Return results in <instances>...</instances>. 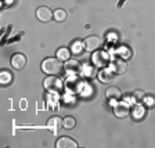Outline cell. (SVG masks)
I'll return each instance as SVG.
<instances>
[{"instance_id":"obj_1","label":"cell","mask_w":155,"mask_h":148,"mask_svg":"<svg viewBox=\"0 0 155 148\" xmlns=\"http://www.w3.org/2000/svg\"><path fill=\"white\" fill-rule=\"evenodd\" d=\"M62 69H64V65H62L61 60L57 57L46 58L42 62V71L47 75H58L62 72Z\"/></svg>"},{"instance_id":"obj_2","label":"cell","mask_w":155,"mask_h":148,"mask_svg":"<svg viewBox=\"0 0 155 148\" xmlns=\"http://www.w3.org/2000/svg\"><path fill=\"white\" fill-rule=\"evenodd\" d=\"M83 79L79 77L78 75H71L69 77H67L65 81V89H67L69 93H79L83 87Z\"/></svg>"},{"instance_id":"obj_3","label":"cell","mask_w":155,"mask_h":148,"mask_svg":"<svg viewBox=\"0 0 155 148\" xmlns=\"http://www.w3.org/2000/svg\"><path fill=\"white\" fill-rule=\"evenodd\" d=\"M64 83L60 77H57L55 75H50L48 77H46L45 82H43V87L46 90L51 91V93H58V91L62 89Z\"/></svg>"},{"instance_id":"obj_4","label":"cell","mask_w":155,"mask_h":148,"mask_svg":"<svg viewBox=\"0 0 155 148\" xmlns=\"http://www.w3.org/2000/svg\"><path fill=\"white\" fill-rule=\"evenodd\" d=\"M101 44H103L101 38L100 36H96V35L87 36L83 40V48L86 51H96V50H98V48L101 47Z\"/></svg>"},{"instance_id":"obj_5","label":"cell","mask_w":155,"mask_h":148,"mask_svg":"<svg viewBox=\"0 0 155 148\" xmlns=\"http://www.w3.org/2000/svg\"><path fill=\"white\" fill-rule=\"evenodd\" d=\"M64 69L69 75H79L82 72V64L76 58H69L68 61H65Z\"/></svg>"},{"instance_id":"obj_6","label":"cell","mask_w":155,"mask_h":148,"mask_svg":"<svg viewBox=\"0 0 155 148\" xmlns=\"http://www.w3.org/2000/svg\"><path fill=\"white\" fill-rule=\"evenodd\" d=\"M111 62L110 60V55L107 54L105 51H96L93 55V64L96 67H100V68H105L107 65Z\"/></svg>"},{"instance_id":"obj_7","label":"cell","mask_w":155,"mask_h":148,"mask_svg":"<svg viewBox=\"0 0 155 148\" xmlns=\"http://www.w3.org/2000/svg\"><path fill=\"white\" fill-rule=\"evenodd\" d=\"M11 67L14 68V69H24V68L26 67V64H28V58H26V55H24L22 53H17V54H14L13 57H11Z\"/></svg>"},{"instance_id":"obj_8","label":"cell","mask_w":155,"mask_h":148,"mask_svg":"<svg viewBox=\"0 0 155 148\" xmlns=\"http://www.w3.org/2000/svg\"><path fill=\"white\" fill-rule=\"evenodd\" d=\"M110 69L115 75H122V74H125L126 69H127V64L123 61L122 58H116V60L110 62Z\"/></svg>"},{"instance_id":"obj_9","label":"cell","mask_w":155,"mask_h":148,"mask_svg":"<svg viewBox=\"0 0 155 148\" xmlns=\"http://www.w3.org/2000/svg\"><path fill=\"white\" fill-rule=\"evenodd\" d=\"M36 17L42 22H48V21H51L54 18V13L48 7H39L38 11H36Z\"/></svg>"},{"instance_id":"obj_10","label":"cell","mask_w":155,"mask_h":148,"mask_svg":"<svg viewBox=\"0 0 155 148\" xmlns=\"http://www.w3.org/2000/svg\"><path fill=\"white\" fill-rule=\"evenodd\" d=\"M55 147L57 148H78V143L74 139H71V137L64 136V137H60L57 140Z\"/></svg>"},{"instance_id":"obj_11","label":"cell","mask_w":155,"mask_h":148,"mask_svg":"<svg viewBox=\"0 0 155 148\" xmlns=\"http://www.w3.org/2000/svg\"><path fill=\"white\" fill-rule=\"evenodd\" d=\"M114 113H115L116 118L122 119V118H126L130 113V108L126 103H119V104H116L115 108H114Z\"/></svg>"},{"instance_id":"obj_12","label":"cell","mask_w":155,"mask_h":148,"mask_svg":"<svg viewBox=\"0 0 155 148\" xmlns=\"http://www.w3.org/2000/svg\"><path fill=\"white\" fill-rule=\"evenodd\" d=\"M47 127L50 130H53L54 133H57L58 130L64 127V119H61L60 116H53L48 119V123H47Z\"/></svg>"},{"instance_id":"obj_13","label":"cell","mask_w":155,"mask_h":148,"mask_svg":"<svg viewBox=\"0 0 155 148\" xmlns=\"http://www.w3.org/2000/svg\"><path fill=\"white\" fill-rule=\"evenodd\" d=\"M97 77L100 79V82L103 83H111L114 81V72L111 69H105V68H101V71L97 72Z\"/></svg>"},{"instance_id":"obj_14","label":"cell","mask_w":155,"mask_h":148,"mask_svg":"<svg viewBox=\"0 0 155 148\" xmlns=\"http://www.w3.org/2000/svg\"><path fill=\"white\" fill-rule=\"evenodd\" d=\"M105 96H107V98H110V100H120V98H122V90H120L119 87L112 86V87H110V89H107Z\"/></svg>"},{"instance_id":"obj_15","label":"cell","mask_w":155,"mask_h":148,"mask_svg":"<svg viewBox=\"0 0 155 148\" xmlns=\"http://www.w3.org/2000/svg\"><path fill=\"white\" fill-rule=\"evenodd\" d=\"M57 58H60L61 61H68L69 58H71V51L68 50L67 47H60L57 50Z\"/></svg>"},{"instance_id":"obj_16","label":"cell","mask_w":155,"mask_h":148,"mask_svg":"<svg viewBox=\"0 0 155 148\" xmlns=\"http://www.w3.org/2000/svg\"><path fill=\"white\" fill-rule=\"evenodd\" d=\"M67 18H68V14H67V11H65V10L57 8L54 11V19L57 21V22H64Z\"/></svg>"},{"instance_id":"obj_17","label":"cell","mask_w":155,"mask_h":148,"mask_svg":"<svg viewBox=\"0 0 155 148\" xmlns=\"http://www.w3.org/2000/svg\"><path fill=\"white\" fill-rule=\"evenodd\" d=\"M132 100L134 101V103H137V104L143 103V101L145 100V93L143 90H136L134 93L132 94Z\"/></svg>"},{"instance_id":"obj_18","label":"cell","mask_w":155,"mask_h":148,"mask_svg":"<svg viewBox=\"0 0 155 148\" xmlns=\"http://www.w3.org/2000/svg\"><path fill=\"white\" fill-rule=\"evenodd\" d=\"M76 126V119H75L74 116H67L64 119V127L67 130H72Z\"/></svg>"},{"instance_id":"obj_19","label":"cell","mask_w":155,"mask_h":148,"mask_svg":"<svg viewBox=\"0 0 155 148\" xmlns=\"http://www.w3.org/2000/svg\"><path fill=\"white\" fill-rule=\"evenodd\" d=\"M143 115H144V108H143V107H137V108L133 111V118H134V119H141Z\"/></svg>"},{"instance_id":"obj_20","label":"cell","mask_w":155,"mask_h":148,"mask_svg":"<svg viewBox=\"0 0 155 148\" xmlns=\"http://www.w3.org/2000/svg\"><path fill=\"white\" fill-rule=\"evenodd\" d=\"M82 47H83V42L76 40V42H74V44H72V51H74L75 54H79V53L82 51Z\"/></svg>"},{"instance_id":"obj_21","label":"cell","mask_w":155,"mask_h":148,"mask_svg":"<svg viewBox=\"0 0 155 148\" xmlns=\"http://www.w3.org/2000/svg\"><path fill=\"white\" fill-rule=\"evenodd\" d=\"M84 75H86V76L93 77L94 75H97L96 68H94V67H90V65H89V67H86V68H84Z\"/></svg>"},{"instance_id":"obj_22","label":"cell","mask_w":155,"mask_h":148,"mask_svg":"<svg viewBox=\"0 0 155 148\" xmlns=\"http://www.w3.org/2000/svg\"><path fill=\"white\" fill-rule=\"evenodd\" d=\"M119 54L125 58H129L130 57V50L129 48H126V47H120L119 48Z\"/></svg>"},{"instance_id":"obj_23","label":"cell","mask_w":155,"mask_h":148,"mask_svg":"<svg viewBox=\"0 0 155 148\" xmlns=\"http://www.w3.org/2000/svg\"><path fill=\"white\" fill-rule=\"evenodd\" d=\"M10 79H11V76H10L7 72H3V74H2V83L7 84L10 82Z\"/></svg>"},{"instance_id":"obj_24","label":"cell","mask_w":155,"mask_h":148,"mask_svg":"<svg viewBox=\"0 0 155 148\" xmlns=\"http://www.w3.org/2000/svg\"><path fill=\"white\" fill-rule=\"evenodd\" d=\"M13 3H14V0H4V4H3V6L7 7V6H10V4H13Z\"/></svg>"}]
</instances>
